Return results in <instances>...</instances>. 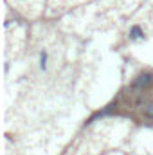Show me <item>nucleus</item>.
Listing matches in <instances>:
<instances>
[{"label": "nucleus", "mask_w": 153, "mask_h": 155, "mask_svg": "<svg viewBox=\"0 0 153 155\" xmlns=\"http://www.w3.org/2000/svg\"><path fill=\"white\" fill-rule=\"evenodd\" d=\"M153 83V76L150 72H146V74H141V76H137L133 79V87H137V88H144V87H150Z\"/></svg>", "instance_id": "1"}, {"label": "nucleus", "mask_w": 153, "mask_h": 155, "mask_svg": "<svg viewBox=\"0 0 153 155\" xmlns=\"http://www.w3.org/2000/svg\"><path fill=\"white\" fill-rule=\"evenodd\" d=\"M132 38H142V33H141L139 27H133L132 29Z\"/></svg>", "instance_id": "2"}, {"label": "nucleus", "mask_w": 153, "mask_h": 155, "mask_svg": "<svg viewBox=\"0 0 153 155\" xmlns=\"http://www.w3.org/2000/svg\"><path fill=\"white\" fill-rule=\"evenodd\" d=\"M144 114H146L148 117H151V119H153V103H150V105L144 108Z\"/></svg>", "instance_id": "3"}]
</instances>
